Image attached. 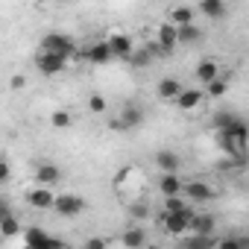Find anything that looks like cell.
<instances>
[{
    "instance_id": "obj_34",
    "label": "cell",
    "mask_w": 249,
    "mask_h": 249,
    "mask_svg": "<svg viewBox=\"0 0 249 249\" xmlns=\"http://www.w3.org/2000/svg\"><path fill=\"white\" fill-rule=\"evenodd\" d=\"M85 246H88V249H103V246H106V240H103V237H94V240H88Z\"/></svg>"
},
{
    "instance_id": "obj_35",
    "label": "cell",
    "mask_w": 249,
    "mask_h": 249,
    "mask_svg": "<svg viewBox=\"0 0 249 249\" xmlns=\"http://www.w3.org/2000/svg\"><path fill=\"white\" fill-rule=\"evenodd\" d=\"M237 246H243V240H223V249H237Z\"/></svg>"
},
{
    "instance_id": "obj_26",
    "label": "cell",
    "mask_w": 249,
    "mask_h": 249,
    "mask_svg": "<svg viewBox=\"0 0 249 249\" xmlns=\"http://www.w3.org/2000/svg\"><path fill=\"white\" fill-rule=\"evenodd\" d=\"M71 123H73V117H71L68 108H56V111L50 114V126H53V129H68Z\"/></svg>"
},
{
    "instance_id": "obj_27",
    "label": "cell",
    "mask_w": 249,
    "mask_h": 249,
    "mask_svg": "<svg viewBox=\"0 0 249 249\" xmlns=\"http://www.w3.org/2000/svg\"><path fill=\"white\" fill-rule=\"evenodd\" d=\"M85 108H88L91 114H106V111H108V100H106L103 94H91L88 103H85Z\"/></svg>"
},
{
    "instance_id": "obj_4",
    "label": "cell",
    "mask_w": 249,
    "mask_h": 249,
    "mask_svg": "<svg viewBox=\"0 0 249 249\" xmlns=\"http://www.w3.org/2000/svg\"><path fill=\"white\" fill-rule=\"evenodd\" d=\"M41 50H53V53H62V56L71 59L76 53V44H73V38L68 33H47L41 38Z\"/></svg>"
},
{
    "instance_id": "obj_17",
    "label": "cell",
    "mask_w": 249,
    "mask_h": 249,
    "mask_svg": "<svg viewBox=\"0 0 249 249\" xmlns=\"http://www.w3.org/2000/svg\"><path fill=\"white\" fill-rule=\"evenodd\" d=\"M120 243H123V246H129V249H141V246L147 243V231H144L141 226H132V229H126V231H123Z\"/></svg>"
},
{
    "instance_id": "obj_6",
    "label": "cell",
    "mask_w": 249,
    "mask_h": 249,
    "mask_svg": "<svg viewBox=\"0 0 249 249\" xmlns=\"http://www.w3.org/2000/svg\"><path fill=\"white\" fill-rule=\"evenodd\" d=\"M106 44H108V50H111L114 59H126V56L135 50V41H132L129 33H111V36L106 38Z\"/></svg>"
},
{
    "instance_id": "obj_11",
    "label": "cell",
    "mask_w": 249,
    "mask_h": 249,
    "mask_svg": "<svg viewBox=\"0 0 249 249\" xmlns=\"http://www.w3.org/2000/svg\"><path fill=\"white\" fill-rule=\"evenodd\" d=\"M24 243H27V246H38V249H53V246H59V240L50 237V234H47L44 229H38V226H33V229L24 231Z\"/></svg>"
},
{
    "instance_id": "obj_24",
    "label": "cell",
    "mask_w": 249,
    "mask_h": 249,
    "mask_svg": "<svg viewBox=\"0 0 249 249\" xmlns=\"http://www.w3.org/2000/svg\"><path fill=\"white\" fill-rule=\"evenodd\" d=\"M126 62H129L132 68H138V71H141V68H147V65L153 62V53H150V47H144V50H138V47H135V50L126 56Z\"/></svg>"
},
{
    "instance_id": "obj_28",
    "label": "cell",
    "mask_w": 249,
    "mask_h": 249,
    "mask_svg": "<svg viewBox=\"0 0 249 249\" xmlns=\"http://www.w3.org/2000/svg\"><path fill=\"white\" fill-rule=\"evenodd\" d=\"M188 202H185V196L182 194H176V196H164V211H182Z\"/></svg>"
},
{
    "instance_id": "obj_16",
    "label": "cell",
    "mask_w": 249,
    "mask_h": 249,
    "mask_svg": "<svg viewBox=\"0 0 249 249\" xmlns=\"http://www.w3.org/2000/svg\"><path fill=\"white\" fill-rule=\"evenodd\" d=\"M214 229H217V220L211 214H191L188 231H194V234H214Z\"/></svg>"
},
{
    "instance_id": "obj_19",
    "label": "cell",
    "mask_w": 249,
    "mask_h": 249,
    "mask_svg": "<svg viewBox=\"0 0 249 249\" xmlns=\"http://www.w3.org/2000/svg\"><path fill=\"white\" fill-rule=\"evenodd\" d=\"M156 164H159L161 173H164V170H182V159H179L173 150H161V153H156Z\"/></svg>"
},
{
    "instance_id": "obj_18",
    "label": "cell",
    "mask_w": 249,
    "mask_h": 249,
    "mask_svg": "<svg viewBox=\"0 0 249 249\" xmlns=\"http://www.w3.org/2000/svg\"><path fill=\"white\" fill-rule=\"evenodd\" d=\"M217 73H220V65H217V59H202V62L196 65V79H199V85L211 82Z\"/></svg>"
},
{
    "instance_id": "obj_37",
    "label": "cell",
    "mask_w": 249,
    "mask_h": 249,
    "mask_svg": "<svg viewBox=\"0 0 249 249\" xmlns=\"http://www.w3.org/2000/svg\"><path fill=\"white\" fill-rule=\"evenodd\" d=\"M38 3H53V0H38Z\"/></svg>"
},
{
    "instance_id": "obj_8",
    "label": "cell",
    "mask_w": 249,
    "mask_h": 249,
    "mask_svg": "<svg viewBox=\"0 0 249 249\" xmlns=\"http://www.w3.org/2000/svg\"><path fill=\"white\" fill-rule=\"evenodd\" d=\"M202 100H205V91H202V88H182L173 103H176L182 111H196V108L202 106Z\"/></svg>"
},
{
    "instance_id": "obj_22",
    "label": "cell",
    "mask_w": 249,
    "mask_h": 249,
    "mask_svg": "<svg viewBox=\"0 0 249 249\" xmlns=\"http://www.w3.org/2000/svg\"><path fill=\"white\" fill-rule=\"evenodd\" d=\"M226 91H229V76H223V73H217L211 82H205V97L220 100V97H226Z\"/></svg>"
},
{
    "instance_id": "obj_13",
    "label": "cell",
    "mask_w": 249,
    "mask_h": 249,
    "mask_svg": "<svg viewBox=\"0 0 249 249\" xmlns=\"http://www.w3.org/2000/svg\"><path fill=\"white\" fill-rule=\"evenodd\" d=\"M182 185H185V179L179 176V170H164L161 179H159V191H161L164 196H176V194H182Z\"/></svg>"
},
{
    "instance_id": "obj_21",
    "label": "cell",
    "mask_w": 249,
    "mask_h": 249,
    "mask_svg": "<svg viewBox=\"0 0 249 249\" xmlns=\"http://www.w3.org/2000/svg\"><path fill=\"white\" fill-rule=\"evenodd\" d=\"M182 88H185V85H182L176 76H164V79L159 82V97H161V100H176V94H179Z\"/></svg>"
},
{
    "instance_id": "obj_23",
    "label": "cell",
    "mask_w": 249,
    "mask_h": 249,
    "mask_svg": "<svg viewBox=\"0 0 249 249\" xmlns=\"http://www.w3.org/2000/svg\"><path fill=\"white\" fill-rule=\"evenodd\" d=\"M167 21H170L173 27L194 24V9H191V6H173V9H170V15H167Z\"/></svg>"
},
{
    "instance_id": "obj_9",
    "label": "cell",
    "mask_w": 249,
    "mask_h": 249,
    "mask_svg": "<svg viewBox=\"0 0 249 249\" xmlns=\"http://www.w3.org/2000/svg\"><path fill=\"white\" fill-rule=\"evenodd\" d=\"M156 44H159V50H161V53H173V50L179 47V38H176V27H173L170 21H164V24L156 30Z\"/></svg>"
},
{
    "instance_id": "obj_12",
    "label": "cell",
    "mask_w": 249,
    "mask_h": 249,
    "mask_svg": "<svg viewBox=\"0 0 249 249\" xmlns=\"http://www.w3.org/2000/svg\"><path fill=\"white\" fill-rule=\"evenodd\" d=\"M120 123H123V129H126V132L138 129L141 123H144V108H141V106H135V103L123 106V108H120Z\"/></svg>"
},
{
    "instance_id": "obj_31",
    "label": "cell",
    "mask_w": 249,
    "mask_h": 249,
    "mask_svg": "<svg viewBox=\"0 0 249 249\" xmlns=\"http://www.w3.org/2000/svg\"><path fill=\"white\" fill-rule=\"evenodd\" d=\"M9 179H12V167H9L6 159H0V185H6Z\"/></svg>"
},
{
    "instance_id": "obj_10",
    "label": "cell",
    "mask_w": 249,
    "mask_h": 249,
    "mask_svg": "<svg viewBox=\"0 0 249 249\" xmlns=\"http://www.w3.org/2000/svg\"><path fill=\"white\" fill-rule=\"evenodd\" d=\"M53 199H56V194H53L47 185H36V188L27 194V202H30L33 208H38V211H50V208H53Z\"/></svg>"
},
{
    "instance_id": "obj_32",
    "label": "cell",
    "mask_w": 249,
    "mask_h": 249,
    "mask_svg": "<svg viewBox=\"0 0 249 249\" xmlns=\"http://www.w3.org/2000/svg\"><path fill=\"white\" fill-rule=\"evenodd\" d=\"M9 85H12L15 91H21V88H27V79H24V76L18 73V76H12V79H9Z\"/></svg>"
},
{
    "instance_id": "obj_14",
    "label": "cell",
    "mask_w": 249,
    "mask_h": 249,
    "mask_svg": "<svg viewBox=\"0 0 249 249\" xmlns=\"http://www.w3.org/2000/svg\"><path fill=\"white\" fill-rule=\"evenodd\" d=\"M56 182H62V170H59L56 164L44 161V164L36 167V185H47V188H53Z\"/></svg>"
},
{
    "instance_id": "obj_33",
    "label": "cell",
    "mask_w": 249,
    "mask_h": 249,
    "mask_svg": "<svg viewBox=\"0 0 249 249\" xmlns=\"http://www.w3.org/2000/svg\"><path fill=\"white\" fill-rule=\"evenodd\" d=\"M108 129H114V132H126V129H123V123H120V117L108 120Z\"/></svg>"
},
{
    "instance_id": "obj_25",
    "label": "cell",
    "mask_w": 249,
    "mask_h": 249,
    "mask_svg": "<svg viewBox=\"0 0 249 249\" xmlns=\"http://www.w3.org/2000/svg\"><path fill=\"white\" fill-rule=\"evenodd\" d=\"M0 234L3 237H15V234H21V223H18V217L9 211L3 220H0Z\"/></svg>"
},
{
    "instance_id": "obj_7",
    "label": "cell",
    "mask_w": 249,
    "mask_h": 249,
    "mask_svg": "<svg viewBox=\"0 0 249 249\" xmlns=\"http://www.w3.org/2000/svg\"><path fill=\"white\" fill-rule=\"evenodd\" d=\"M79 56H82L88 65H108V62L114 59L106 41H94V44H88L85 50H79Z\"/></svg>"
},
{
    "instance_id": "obj_29",
    "label": "cell",
    "mask_w": 249,
    "mask_h": 249,
    "mask_svg": "<svg viewBox=\"0 0 249 249\" xmlns=\"http://www.w3.org/2000/svg\"><path fill=\"white\" fill-rule=\"evenodd\" d=\"M234 117H237L234 111H217V114H214V126H217V129H223V126H229Z\"/></svg>"
},
{
    "instance_id": "obj_3",
    "label": "cell",
    "mask_w": 249,
    "mask_h": 249,
    "mask_svg": "<svg viewBox=\"0 0 249 249\" xmlns=\"http://www.w3.org/2000/svg\"><path fill=\"white\" fill-rule=\"evenodd\" d=\"M191 208L185 205L182 211H164V217H161V223H164V231L167 234H173V237H182L185 231H188V223H191Z\"/></svg>"
},
{
    "instance_id": "obj_30",
    "label": "cell",
    "mask_w": 249,
    "mask_h": 249,
    "mask_svg": "<svg viewBox=\"0 0 249 249\" xmlns=\"http://www.w3.org/2000/svg\"><path fill=\"white\" fill-rule=\"evenodd\" d=\"M129 214H132L135 220H141V217H147V214H150V208H147L144 202H132V205H129Z\"/></svg>"
},
{
    "instance_id": "obj_36",
    "label": "cell",
    "mask_w": 249,
    "mask_h": 249,
    "mask_svg": "<svg viewBox=\"0 0 249 249\" xmlns=\"http://www.w3.org/2000/svg\"><path fill=\"white\" fill-rule=\"evenodd\" d=\"M6 214H9V205H6V202H3V199H0V220H3V217H6Z\"/></svg>"
},
{
    "instance_id": "obj_5",
    "label": "cell",
    "mask_w": 249,
    "mask_h": 249,
    "mask_svg": "<svg viewBox=\"0 0 249 249\" xmlns=\"http://www.w3.org/2000/svg\"><path fill=\"white\" fill-rule=\"evenodd\" d=\"M182 196L185 202H211L214 199V188L202 179H194V182H185L182 185Z\"/></svg>"
},
{
    "instance_id": "obj_2",
    "label": "cell",
    "mask_w": 249,
    "mask_h": 249,
    "mask_svg": "<svg viewBox=\"0 0 249 249\" xmlns=\"http://www.w3.org/2000/svg\"><path fill=\"white\" fill-rule=\"evenodd\" d=\"M85 208H88V202L79 194H56V199H53V211L59 217H79Z\"/></svg>"
},
{
    "instance_id": "obj_15",
    "label": "cell",
    "mask_w": 249,
    "mask_h": 249,
    "mask_svg": "<svg viewBox=\"0 0 249 249\" xmlns=\"http://www.w3.org/2000/svg\"><path fill=\"white\" fill-rule=\"evenodd\" d=\"M199 12L208 21H223L229 15V6H226V0H199Z\"/></svg>"
},
{
    "instance_id": "obj_20",
    "label": "cell",
    "mask_w": 249,
    "mask_h": 249,
    "mask_svg": "<svg viewBox=\"0 0 249 249\" xmlns=\"http://www.w3.org/2000/svg\"><path fill=\"white\" fill-rule=\"evenodd\" d=\"M176 38H179V44H196L202 38V30L196 24H182V27H176Z\"/></svg>"
},
{
    "instance_id": "obj_1",
    "label": "cell",
    "mask_w": 249,
    "mask_h": 249,
    "mask_svg": "<svg viewBox=\"0 0 249 249\" xmlns=\"http://www.w3.org/2000/svg\"><path fill=\"white\" fill-rule=\"evenodd\" d=\"M68 56H62V53H53V50H38V56H36V68H38V73H44V76H56V73H62V71H68Z\"/></svg>"
}]
</instances>
